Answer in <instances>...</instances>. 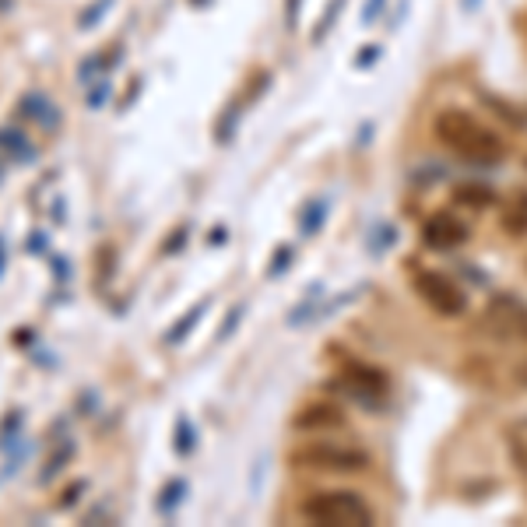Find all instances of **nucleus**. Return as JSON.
<instances>
[{"mask_svg":"<svg viewBox=\"0 0 527 527\" xmlns=\"http://www.w3.org/2000/svg\"><path fill=\"white\" fill-rule=\"evenodd\" d=\"M436 141L450 148L453 155L468 158V162H502L506 155V141L496 131H489L482 120H474L472 113H461V109H447L436 116L433 124Z\"/></svg>","mask_w":527,"mask_h":527,"instance_id":"nucleus-1","label":"nucleus"},{"mask_svg":"<svg viewBox=\"0 0 527 527\" xmlns=\"http://www.w3.org/2000/svg\"><path fill=\"white\" fill-rule=\"evenodd\" d=\"M303 517L310 524H331V527H369L373 510L359 492H313L303 502Z\"/></svg>","mask_w":527,"mask_h":527,"instance_id":"nucleus-2","label":"nucleus"},{"mask_svg":"<svg viewBox=\"0 0 527 527\" xmlns=\"http://www.w3.org/2000/svg\"><path fill=\"white\" fill-rule=\"evenodd\" d=\"M295 468H310V472H366L369 453L359 447H344V443H306L292 453Z\"/></svg>","mask_w":527,"mask_h":527,"instance_id":"nucleus-3","label":"nucleus"},{"mask_svg":"<svg viewBox=\"0 0 527 527\" xmlns=\"http://www.w3.org/2000/svg\"><path fill=\"white\" fill-rule=\"evenodd\" d=\"M412 285L425 299V306L436 310L440 316H461L464 306H468L464 303V292L457 289L447 274H440V271H415Z\"/></svg>","mask_w":527,"mask_h":527,"instance_id":"nucleus-4","label":"nucleus"},{"mask_svg":"<svg viewBox=\"0 0 527 527\" xmlns=\"http://www.w3.org/2000/svg\"><path fill=\"white\" fill-rule=\"evenodd\" d=\"M422 243H425L429 250H453V246L468 243V225H464L457 214L440 211V214H433V218L422 225Z\"/></svg>","mask_w":527,"mask_h":527,"instance_id":"nucleus-5","label":"nucleus"},{"mask_svg":"<svg viewBox=\"0 0 527 527\" xmlns=\"http://www.w3.org/2000/svg\"><path fill=\"white\" fill-rule=\"evenodd\" d=\"M489 320L506 338H527V306L517 303L513 295H496L489 303Z\"/></svg>","mask_w":527,"mask_h":527,"instance_id":"nucleus-6","label":"nucleus"},{"mask_svg":"<svg viewBox=\"0 0 527 527\" xmlns=\"http://www.w3.org/2000/svg\"><path fill=\"white\" fill-rule=\"evenodd\" d=\"M342 383H348V394L363 404H380V397L387 394V376L369 366H352Z\"/></svg>","mask_w":527,"mask_h":527,"instance_id":"nucleus-7","label":"nucleus"},{"mask_svg":"<svg viewBox=\"0 0 527 527\" xmlns=\"http://www.w3.org/2000/svg\"><path fill=\"white\" fill-rule=\"evenodd\" d=\"M18 116H25L32 124H39L43 131L50 134L56 131L60 124H64V113L56 109L50 95H43V92H25L22 99H18Z\"/></svg>","mask_w":527,"mask_h":527,"instance_id":"nucleus-8","label":"nucleus"},{"mask_svg":"<svg viewBox=\"0 0 527 527\" xmlns=\"http://www.w3.org/2000/svg\"><path fill=\"white\" fill-rule=\"evenodd\" d=\"M295 425L306 429V433H313V429H342L344 415L342 408H334V404H310V408H303L295 415Z\"/></svg>","mask_w":527,"mask_h":527,"instance_id":"nucleus-9","label":"nucleus"},{"mask_svg":"<svg viewBox=\"0 0 527 527\" xmlns=\"http://www.w3.org/2000/svg\"><path fill=\"white\" fill-rule=\"evenodd\" d=\"M0 152L11 158V162H22V165H32L39 158L35 144L18 127H0Z\"/></svg>","mask_w":527,"mask_h":527,"instance_id":"nucleus-10","label":"nucleus"},{"mask_svg":"<svg viewBox=\"0 0 527 527\" xmlns=\"http://www.w3.org/2000/svg\"><path fill=\"white\" fill-rule=\"evenodd\" d=\"M453 201L472 211H482V208H492V204H496V194H492V186H485V184H461L453 190Z\"/></svg>","mask_w":527,"mask_h":527,"instance_id":"nucleus-11","label":"nucleus"},{"mask_svg":"<svg viewBox=\"0 0 527 527\" xmlns=\"http://www.w3.org/2000/svg\"><path fill=\"white\" fill-rule=\"evenodd\" d=\"M502 229L510 236H527V194H513L510 204L502 208Z\"/></svg>","mask_w":527,"mask_h":527,"instance_id":"nucleus-12","label":"nucleus"},{"mask_svg":"<svg viewBox=\"0 0 527 527\" xmlns=\"http://www.w3.org/2000/svg\"><path fill=\"white\" fill-rule=\"evenodd\" d=\"M75 453H78V443L71 440V436H64L60 443H56V450L50 453V461H46V468H43V474H39V482H53L56 474L64 472L71 461H75Z\"/></svg>","mask_w":527,"mask_h":527,"instance_id":"nucleus-13","label":"nucleus"},{"mask_svg":"<svg viewBox=\"0 0 527 527\" xmlns=\"http://www.w3.org/2000/svg\"><path fill=\"white\" fill-rule=\"evenodd\" d=\"M186 492H190V489H186V482L184 478H173V482H165V485H162V492H158V513H162V517H173V513H176V510H180V502L186 500Z\"/></svg>","mask_w":527,"mask_h":527,"instance_id":"nucleus-14","label":"nucleus"},{"mask_svg":"<svg viewBox=\"0 0 527 527\" xmlns=\"http://www.w3.org/2000/svg\"><path fill=\"white\" fill-rule=\"evenodd\" d=\"M204 313H208V299H201V303H197V306H194L190 313L176 320V327H173V331L165 334V344H180V342H184L186 334L194 331V323H197V320H201V316H204Z\"/></svg>","mask_w":527,"mask_h":527,"instance_id":"nucleus-15","label":"nucleus"},{"mask_svg":"<svg viewBox=\"0 0 527 527\" xmlns=\"http://www.w3.org/2000/svg\"><path fill=\"white\" fill-rule=\"evenodd\" d=\"M22 422H25L22 412H11V415L4 419V425H0V450H4V453L11 447H18V440H22Z\"/></svg>","mask_w":527,"mask_h":527,"instance_id":"nucleus-16","label":"nucleus"},{"mask_svg":"<svg viewBox=\"0 0 527 527\" xmlns=\"http://www.w3.org/2000/svg\"><path fill=\"white\" fill-rule=\"evenodd\" d=\"M194 447H197V429H194V422L186 419V415H180L176 419V453L186 457Z\"/></svg>","mask_w":527,"mask_h":527,"instance_id":"nucleus-17","label":"nucleus"},{"mask_svg":"<svg viewBox=\"0 0 527 527\" xmlns=\"http://www.w3.org/2000/svg\"><path fill=\"white\" fill-rule=\"evenodd\" d=\"M323 211H327V204H323V201H313V204H306L303 218H299V229H303V236H313L316 229L323 225Z\"/></svg>","mask_w":527,"mask_h":527,"instance_id":"nucleus-18","label":"nucleus"},{"mask_svg":"<svg viewBox=\"0 0 527 527\" xmlns=\"http://www.w3.org/2000/svg\"><path fill=\"white\" fill-rule=\"evenodd\" d=\"M109 7H113V0H92V4H88V7H85V11L78 15V28H81V32H88V28L99 25V18H103Z\"/></svg>","mask_w":527,"mask_h":527,"instance_id":"nucleus-19","label":"nucleus"},{"mask_svg":"<svg viewBox=\"0 0 527 527\" xmlns=\"http://www.w3.org/2000/svg\"><path fill=\"white\" fill-rule=\"evenodd\" d=\"M109 67H105V56H85L78 67V81L81 85H92V81L99 78V75H105Z\"/></svg>","mask_w":527,"mask_h":527,"instance_id":"nucleus-20","label":"nucleus"},{"mask_svg":"<svg viewBox=\"0 0 527 527\" xmlns=\"http://www.w3.org/2000/svg\"><path fill=\"white\" fill-rule=\"evenodd\" d=\"M186 239H190V225H176V229H173V236L162 243V254H165V257L180 254V250L186 246Z\"/></svg>","mask_w":527,"mask_h":527,"instance_id":"nucleus-21","label":"nucleus"},{"mask_svg":"<svg viewBox=\"0 0 527 527\" xmlns=\"http://www.w3.org/2000/svg\"><path fill=\"white\" fill-rule=\"evenodd\" d=\"M109 99H113V85H109L105 78L99 81L95 88H88V109H103Z\"/></svg>","mask_w":527,"mask_h":527,"instance_id":"nucleus-22","label":"nucleus"},{"mask_svg":"<svg viewBox=\"0 0 527 527\" xmlns=\"http://www.w3.org/2000/svg\"><path fill=\"white\" fill-rule=\"evenodd\" d=\"M243 313H246L243 306H233V310H229L225 323H222V331H218V342H225V338H233V334H236V323H239V316Z\"/></svg>","mask_w":527,"mask_h":527,"instance_id":"nucleus-23","label":"nucleus"},{"mask_svg":"<svg viewBox=\"0 0 527 527\" xmlns=\"http://www.w3.org/2000/svg\"><path fill=\"white\" fill-rule=\"evenodd\" d=\"M50 267H53V274H56V282H67V278H71V261H67V257L50 254Z\"/></svg>","mask_w":527,"mask_h":527,"instance_id":"nucleus-24","label":"nucleus"},{"mask_svg":"<svg viewBox=\"0 0 527 527\" xmlns=\"http://www.w3.org/2000/svg\"><path fill=\"white\" fill-rule=\"evenodd\" d=\"M88 489V482H75V485H67V492H64V500L56 502L60 510H67V506H75V500H81V492Z\"/></svg>","mask_w":527,"mask_h":527,"instance_id":"nucleus-25","label":"nucleus"},{"mask_svg":"<svg viewBox=\"0 0 527 527\" xmlns=\"http://www.w3.org/2000/svg\"><path fill=\"white\" fill-rule=\"evenodd\" d=\"M289 261H292V250H289V246H282V250H278V257L271 261V278L285 274V267H289Z\"/></svg>","mask_w":527,"mask_h":527,"instance_id":"nucleus-26","label":"nucleus"},{"mask_svg":"<svg viewBox=\"0 0 527 527\" xmlns=\"http://www.w3.org/2000/svg\"><path fill=\"white\" fill-rule=\"evenodd\" d=\"M28 254H50V236L46 233H32L28 236Z\"/></svg>","mask_w":527,"mask_h":527,"instance_id":"nucleus-27","label":"nucleus"},{"mask_svg":"<svg viewBox=\"0 0 527 527\" xmlns=\"http://www.w3.org/2000/svg\"><path fill=\"white\" fill-rule=\"evenodd\" d=\"M225 236H229V233H225V229H211L208 243H211V246H222V243H225Z\"/></svg>","mask_w":527,"mask_h":527,"instance_id":"nucleus-28","label":"nucleus"},{"mask_svg":"<svg viewBox=\"0 0 527 527\" xmlns=\"http://www.w3.org/2000/svg\"><path fill=\"white\" fill-rule=\"evenodd\" d=\"M4 271H7V239L0 236V278H4Z\"/></svg>","mask_w":527,"mask_h":527,"instance_id":"nucleus-29","label":"nucleus"},{"mask_svg":"<svg viewBox=\"0 0 527 527\" xmlns=\"http://www.w3.org/2000/svg\"><path fill=\"white\" fill-rule=\"evenodd\" d=\"M380 4H383V0H369V7H366V22H376V11H380Z\"/></svg>","mask_w":527,"mask_h":527,"instance_id":"nucleus-30","label":"nucleus"},{"mask_svg":"<svg viewBox=\"0 0 527 527\" xmlns=\"http://www.w3.org/2000/svg\"><path fill=\"white\" fill-rule=\"evenodd\" d=\"M11 7H15V0H0V15H7Z\"/></svg>","mask_w":527,"mask_h":527,"instance_id":"nucleus-31","label":"nucleus"}]
</instances>
